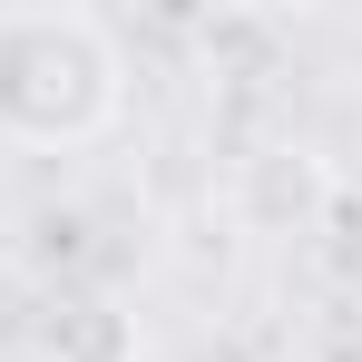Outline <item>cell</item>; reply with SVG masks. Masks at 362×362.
<instances>
[{
	"mask_svg": "<svg viewBox=\"0 0 362 362\" xmlns=\"http://www.w3.org/2000/svg\"><path fill=\"white\" fill-rule=\"evenodd\" d=\"M30 353L40 362H137V313L118 294L59 284V294L30 313Z\"/></svg>",
	"mask_w": 362,
	"mask_h": 362,
	"instance_id": "cell-3",
	"label": "cell"
},
{
	"mask_svg": "<svg viewBox=\"0 0 362 362\" xmlns=\"http://www.w3.org/2000/svg\"><path fill=\"white\" fill-rule=\"evenodd\" d=\"M127 108V59L98 10H0V137L30 157L98 147Z\"/></svg>",
	"mask_w": 362,
	"mask_h": 362,
	"instance_id": "cell-1",
	"label": "cell"
},
{
	"mask_svg": "<svg viewBox=\"0 0 362 362\" xmlns=\"http://www.w3.org/2000/svg\"><path fill=\"white\" fill-rule=\"evenodd\" d=\"M333 196H343V177L313 137H264L255 157H235V216L255 235H313L333 216Z\"/></svg>",
	"mask_w": 362,
	"mask_h": 362,
	"instance_id": "cell-2",
	"label": "cell"
}]
</instances>
